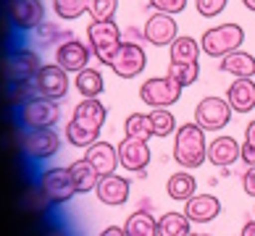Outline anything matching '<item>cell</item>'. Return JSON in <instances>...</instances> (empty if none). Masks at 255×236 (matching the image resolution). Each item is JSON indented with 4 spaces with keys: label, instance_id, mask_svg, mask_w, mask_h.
I'll return each mask as SVG.
<instances>
[{
    "label": "cell",
    "instance_id": "29",
    "mask_svg": "<svg viewBox=\"0 0 255 236\" xmlns=\"http://www.w3.org/2000/svg\"><path fill=\"white\" fill-rule=\"evenodd\" d=\"M192 221L184 213H166L158 218V236H190Z\"/></svg>",
    "mask_w": 255,
    "mask_h": 236
},
{
    "label": "cell",
    "instance_id": "13",
    "mask_svg": "<svg viewBox=\"0 0 255 236\" xmlns=\"http://www.w3.org/2000/svg\"><path fill=\"white\" fill-rule=\"evenodd\" d=\"M32 81L40 97L63 100L69 94V71H63L58 63H42V69L34 74Z\"/></svg>",
    "mask_w": 255,
    "mask_h": 236
},
{
    "label": "cell",
    "instance_id": "25",
    "mask_svg": "<svg viewBox=\"0 0 255 236\" xmlns=\"http://www.w3.org/2000/svg\"><path fill=\"white\" fill-rule=\"evenodd\" d=\"M74 87L82 97H100L103 92H106V79H103L100 69H82L79 74H74Z\"/></svg>",
    "mask_w": 255,
    "mask_h": 236
},
{
    "label": "cell",
    "instance_id": "22",
    "mask_svg": "<svg viewBox=\"0 0 255 236\" xmlns=\"http://www.w3.org/2000/svg\"><path fill=\"white\" fill-rule=\"evenodd\" d=\"M226 102L234 113H250L255 108V79H234L226 89Z\"/></svg>",
    "mask_w": 255,
    "mask_h": 236
},
{
    "label": "cell",
    "instance_id": "42",
    "mask_svg": "<svg viewBox=\"0 0 255 236\" xmlns=\"http://www.w3.org/2000/svg\"><path fill=\"white\" fill-rule=\"evenodd\" d=\"M242 5L248 8V11H253V13H255V0H242Z\"/></svg>",
    "mask_w": 255,
    "mask_h": 236
},
{
    "label": "cell",
    "instance_id": "39",
    "mask_svg": "<svg viewBox=\"0 0 255 236\" xmlns=\"http://www.w3.org/2000/svg\"><path fill=\"white\" fill-rule=\"evenodd\" d=\"M242 189L255 200V165H248V171L242 173Z\"/></svg>",
    "mask_w": 255,
    "mask_h": 236
},
{
    "label": "cell",
    "instance_id": "3",
    "mask_svg": "<svg viewBox=\"0 0 255 236\" xmlns=\"http://www.w3.org/2000/svg\"><path fill=\"white\" fill-rule=\"evenodd\" d=\"M242 45H245V29L237 21H226V24H219V26H211V29H205L203 37H200L203 53L216 58V61H221L224 55H229L234 50H242Z\"/></svg>",
    "mask_w": 255,
    "mask_h": 236
},
{
    "label": "cell",
    "instance_id": "15",
    "mask_svg": "<svg viewBox=\"0 0 255 236\" xmlns=\"http://www.w3.org/2000/svg\"><path fill=\"white\" fill-rule=\"evenodd\" d=\"M116 147H119V163H121L124 171H129V173H145V168L150 165V160H153V153H150L147 142L124 137Z\"/></svg>",
    "mask_w": 255,
    "mask_h": 236
},
{
    "label": "cell",
    "instance_id": "36",
    "mask_svg": "<svg viewBox=\"0 0 255 236\" xmlns=\"http://www.w3.org/2000/svg\"><path fill=\"white\" fill-rule=\"evenodd\" d=\"M240 160L245 165H255V121L245 126V142H242V155Z\"/></svg>",
    "mask_w": 255,
    "mask_h": 236
},
{
    "label": "cell",
    "instance_id": "4",
    "mask_svg": "<svg viewBox=\"0 0 255 236\" xmlns=\"http://www.w3.org/2000/svg\"><path fill=\"white\" fill-rule=\"evenodd\" d=\"M16 121L21 129H53L61 121V105L58 100L32 97L16 105Z\"/></svg>",
    "mask_w": 255,
    "mask_h": 236
},
{
    "label": "cell",
    "instance_id": "11",
    "mask_svg": "<svg viewBox=\"0 0 255 236\" xmlns=\"http://www.w3.org/2000/svg\"><path fill=\"white\" fill-rule=\"evenodd\" d=\"M147 66V53L139 42H121L116 55L111 58L108 69L119 79H137Z\"/></svg>",
    "mask_w": 255,
    "mask_h": 236
},
{
    "label": "cell",
    "instance_id": "5",
    "mask_svg": "<svg viewBox=\"0 0 255 236\" xmlns=\"http://www.w3.org/2000/svg\"><path fill=\"white\" fill-rule=\"evenodd\" d=\"M121 26L113 21H90L87 26V45H90V50H92V58H95L98 63L103 66H108L111 58L116 55L119 50V45L124 42L121 40Z\"/></svg>",
    "mask_w": 255,
    "mask_h": 236
},
{
    "label": "cell",
    "instance_id": "41",
    "mask_svg": "<svg viewBox=\"0 0 255 236\" xmlns=\"http://www.w3.org/2000/svg\"><path fill=\"white\" fill-rule=\"evenodd\" d=\"M240 236H255V221H248L242 226V231H240Z\"/></svg>",
    "mask_w": 255,
    "mask_h": 236
},
{
    "label": "cell",
    "instance_id": "16",
    "mask_svg": "<svg viewBox=\"0 0 255 236\" xmlns=\"http://www.w3.org/2000/svg\"><path fill=\"white\" fill-rule=\"evenodd\" d=\"M90 58H92L90 45L77 40V37H71V40H66V42H61L58 47H55V63L69 74H79L82 69H87Z\"/></svg>",
    "mask_w": 255,
    "mask_h": 236
},
{
    "label": "cell",
    "instance_id": "38",
    "mask_svg": "<svg viewBox=\"0 0 255 236\" xmlns=\"http://www.w3.org/2000/svg\"><path fill=\"white\" fill-rule=\"evenodd\" d=\"M187 3H190V0H150V8H153V11H160V13L176 16L187 8Z\"/></svg>",
    "mask_w": 255,
    "mask_h": 236
},
{
    "label": "cell",
    "instance_id": "43",
    "mask_svg": "<svg viewBox=\"0 0 255 236\" xmlns=\"http://www.w3.org/2000/svg\"><path fill=\"white\" fill-rule=\"evenodd\" d=\"M190 236H208V234H190Z\"/></svg>",
    "mask_w": 255,
    "mask_h": 236
},
{
    "label": "cell",
    "instance_id": "17",
    "mask_svg": "<svg viewBox=\"0 0 255 236\" xmlns=\"http://www.w3.org/2000/svg\"><path fill=\"white\" fill-rule=\"evenodd\" d=\"M95 194H98V200H100L103 205L121 207V205L129 200V194H131V184H129V178L119 176V173L100 176V181H98V186H95Z\"/></svg>",
    "mask_w": 255,
    "mask_h": 236
},
{
    "label": "cell",
    "instance_id": "10",
    "mask_svg": "<svg viewBox=\"0 0 255 236\" xmlns=\"http://www.w3.org/2000/svg\"><path fill=\"white\" fill-rule=\"evenodd\" d=\"M182 84H176L171 77H150L139 84V100L153 108H171L182 97Z\"/></svg>",
    "mask_w": 255,
    "mask_h": 236
},
{
    "label": "cell",
    "instance_id": "33",
    "mask_svg": "<svg viewBox=\"0 0 255 236\" xmlns=\"http://www.w3.org/2000/svg\"><path fill=\"white\" fill-rule=\"evenodd\" d=\"M166 77H171L176 84H182V87H190V84H195L197 77H200V63H174V61H168Z\"/></svg>",
    "mask_w": 255,
    "mask_h": 236
},
{
    "label": "cell",
    "instance_id": "2",
    "mask_svg": "<svg viewBox=\"0 0 255 236\" xmlns=\"http://www.w3.org/2000/svg\"><path fill=\"white\" fill-rule=\"evenodd\" d=\"M174 160L179 168H200L208 160V139L205 129L192 121L182 124L174 134Z\"/></svg>",
    "mask_w": 255,
    "mask_h": 236
},
{
    "label": "cell",
    "instance_id": "30",
    "mask_svg": "<svg viewBox=\"0 0 255 236\" xmlns=\"http://www.w3.org/2000/svg\"><path fill=\"white\" fill-rule=\"evenodd\" d=\"M150 116V126H153V137L158 139H166V137H171L176 134V118H174V113L168 110V108H153L147 113Z\"/></svg>",
    "mask_w": 255,
    "mask_h": 236
},
{
    "label": "cell",
    "instance_id": "20",
    "mask_svg": "<svg viewBox=\"0 0 255 236\" xmlns=\"http://www.w3.org/2000/svg\"><path fill=\"white\" fill-rule=\"evenodd\" d=\"M84 157L98 168L100 176H111V173H116V168H121V163H119V147L111 145V142H103V139H98L95 145H90L87 153H84Z\"/></svg>",
    "mask_w": 255,
    "mask_h": 236
},
{
    "label": "cell",
    "instance_id": "26",
    "mask_svg": "<svg viewBox=\"0 0 255 236\" xmlns=\"http://www.w3.org/2000/svg\"><path fill=\"white\" fill-rule=\"evenodd\" d=\"M195 189H197V181L190 171H176V173L168 176V181H166V194L171 197L174 202H187L190 197L197 194Z\"/></svg>",
    "mask_w": 255,
    "mask_h": 236
},
{
    "label": "cell",
    "instance_id": "27",
    "mask_svg": "<svg viewBox=\"0 0 255 236\" xmlns=\"http://www.w3.org/2000/svg\"><path fill=\"white\" fill-rule=\"evenodd\" d=\"M32 37L37 40V45H42V47H50V45L58 47L61 42L71 40L74 32H71V29H63L58 21H42V24L32 32Z\"/></svg>",
    "mask_w": 255,
    "mask_h": 236
},
{
    "label": "cell",
    "instance_id": "19",
    "mask_svg": "<svg viewBox=\"0 0 255 236\" xmlns=\"http://www.w3.org/2000/svg\"><path fill=\"white\" fill-rule=\"evenodd\" d=\"M240 155H242V145L234 137L221 134V137H216V139L208 142V163L216 165V168L234 165L240 160Z\"/></svg>",
    "mask_w": 255,
    "mask_h": 236
},
{
    "label": "cell",
    "instance_id": "8",
    "mask_svg": "<svg viewBox=\"0 0 255 236\" xmlns=\"http://www.w3.org/2000/svg\"><path fill=\"white\" fill-rule=\"evenodd\" d=\"M5 18L11 29L18 34H32L45 21V3L42 0H3Z\"/></svg>",
    "mask_w": 255,
    "mask_h": 236
},
{
    "label": "cell",
    "instance_id": "18",
    "mask_svg": "<svg viewBox=\"0 0 255 236\" xmlns=\"http://www.w3.org/2000/svg\"><path fill=\"white\" fill-rule=\"evenodd\" d=\"M184 215L197 226L211 223L221 215V200L216 194H195L184 202Z\"/></svg>",
    "mask_w": 255,
    "mask_h": 236
},
{
    "label": "cell",
    "instance_id": "9",
    "mask_svg": "<svg viewBox=\"0 0 255 236\" xmlns=\"http://www.w3.org/2000/svg\"><path fill=\"white\" fill-rule=\"evenodd\" d=\"M42 69V61L37 50H32L29 45H13L11 50L5 53V61H3V74L8 84L13 81H29L34 79V74Z\"/></svg>",
    "mask_w": 255,
    "mask_h": 236
},
{
    "label": "cell",
    "instance_id": "14",
    "mask_svg": "<svg viewBox=\"0 0 255 236\" xmlns=\"http://www.w3.org/2000/svg\"><path fill=\"white\" fill-rule=\"evenodd\" d=\"M142 34H145V42H150L153 47H166L179 37V24L174 21L171 13L153 11L142 24Z\"/></svg>",
    "mask_w": 255,
    "mask_h": 236
},
{
    "label": "cell",
    "instance_id": "40",
    "mask_svg": "<svg viewBox=\"0 0 255 236\" xmlns=\"http://www.w3.org/2000/svg\"><path fill=\"white\" fill-rule=\"evenodd\" d=\"M98 236H127L124 226H108V229H103Z\"/></svg>",
    "mask_w": 255,
    "mask_h": 236
},
{
    "label": "cell",
    "instance_id": "1",
    "mask_svg": "<svg viewBox=\"0 0 255 236\" xmlns=\"http://www.w3.org/2000/svg\"><path fill=\"white\" fill-rule=\"evenodd\" d=\"M108 110L98 97H82V102L74 108V116L66 126V139L74 147H84L95 145L100 139V129L106 126Z\"/></svg>",
    "mask_w": 255,
    "mask_h": 236
},
{
    "label": "cell",
    "instance_id": "35",
    "mask_svg": "<svg viewBox=\"0 0 255 236\" xmlns=\"http://www.w3.org/2000/svg\"><path fill=\"white\" fill-rule=\"evenodd\" d=\"M8 97H11L13 105H21V102L26 100H32V97H40L34 89V81H13V84H8Z\"/></svg>",
    "mask_w": 255,
    "mask_h": 236
},
{
    "label": "cell",
    "instance_id": "24",
    "mask_svg": "<svg viewBox=\"0 0 255 236\" xmlns=\"http://www.w3.org/2000/svg\"><path fill=\"white\" fill-rule=\"evenodd\" d=\"M200 40H195L190 34H179L176 40L168 45V58L174 63H200Z\"/></svg>",
    "mask_w": 255,
    "mask_h": 236
},
{
    "label": "cell",
    "instance_id": "7",
    "mask_svg": "<svg viewBox=\"0 0 255 236\" xmlns=\"http://www.w3.org/2000/svg\"><path fill=\"white\" fill-rule=\"evenodd\" d=\"M18 150L26 160L42 163L61 150V137L55 129H21L18 134Z\"/></svg>",
    "mask_w": 255,
    "mask_h": 236
},
{
    "label": "cell",
    "instance_id": "32",
    "mask_svg": "<svg viewBox=\"0 0 255 236\" xmlns=\"http://www.w3.org/2000/svg\"><path fill=\"white\" fill-rule=\"evenodd\" d=\"M124 137L142 139V142H147L150 137H153V126H150L147 113H131V116L124 121Z\"/></svg>",
    "mask_w": 255,
    "mask_h": 236
},
{
    "label": "cell",
    "instance_id": "37",
    "mask_svg": "<svg viewBox=\"0 0 255 236\" xmlns=\"http://www.w3.org/2000/svg\"><path fill=\"white\" fill-rule=\"evenodd\" d=\"M226 0H195V11L203 18H216L219 13H224Z\"/></svg>",
    "mask_w": 255,
    "mask_h": 236
},
{
    "label": "cell",
    "instance_id": "31",
    "mask_svg": "<svg viewBox=\"0 0 255 236\" xmlns=\"http://www.w3.org/2000/svg\"><path fill=\"white\" fill-rule=\"evenodd\" d=\"M50 5L61 21H77L87 13L90 0H50Z\"/></svg>",
    "mask_w": 255,
    "mask_h": 236
},
{
    "label": "cell",
    "instance_id": "12",
    "mask_svg": "<svg viewBox=\"0 0 255 236\" xmlns=\"http://www.w3.org/2000/svg\"><path fill=\"white\" fill-rule=\"evenodd\" d=\"M232 105L226 102V97L219 94H208L195 105V121L200 124L205 131H221L229 126L232 121Z\"/></svg>",
    "mask_w": 255,
    "mask_h": 236
},
{
    "label": "cell",
    "instance_id": "28",
    "mask_svg": "<svg viewBox=\"0 0 255 236\" xmlns=\"http://www.w3.org/2000/svg\"><path fill=\"white\" fill-rule=\"evenodd\" d=\"M127 236H158V221L147 210H134L124 221Z\"/></svg>",
    "mask_w": 255,
    "mask_h": 236
},
{
    "label": "cell",
    "instance_id": "21",
    "mask_svg": "<svg viewBox=\"0 0 255 236\" xmlns=\"http://www.w3.org/2000/svg\"><path fill=\"white\" fill-rule=\"evenodd\" d=\"M219 71L234 79H255V55L248 50H234L219 61Z\"/></svg>",
    "mask_w": 255,
    "mask_h": 236
},
{
    "label": "cell",
    "instance_id": "6",
    "mask_svg": "<svg viewBox=\"0 0 255 236\" xmlns=\"http://www.w3.org/2000/svg\"><path fill=\"white\" fill-rule=\"evenodd\" d=\"M37 192L48 205H66L77 194L69 173V165L66 168H42L37 173Z\"/></svg>",
    "mask_w": 255,
    "mask_h": 236
},
{
    "label": "cell",
    "instance_id": "34",
    "mask_svg": "<svg viewBox=\"0 0 255 236\" xmlns=\"http://www.w3.org/2000/svg\"><path fill=\"white\" fill-rule=\"evenodd\" d=\"M119 11V0H90L87 13L92 21H111Z\"/></svg>",
    "mask_w": 255,
    "mask_h": 236
},
{
    "label": "cell",
    "instance_id": "23",
    "mask_svg": "<svg viewBox=\"0 0 255 236\" xmlns=\"http://www.w3.org/2000/svg\"><path fill=\"white\" fill-rule=\"evenodd\" d=\"M69 173H71V181H74V189L77 194H90L95 192V186L100 181V171L90 163L87 157H79L69 165Z\"/></svg>",
    "mask_w": 255,
    "mask_h": 236
}]
</instances>
